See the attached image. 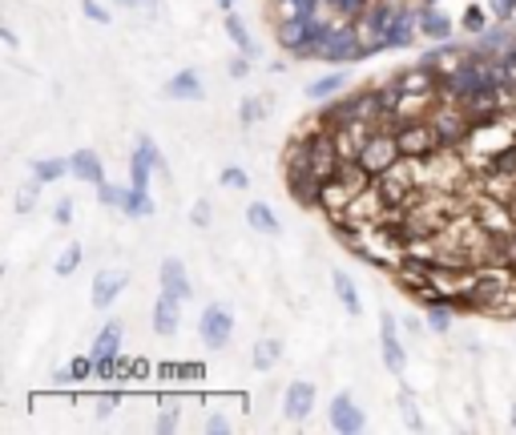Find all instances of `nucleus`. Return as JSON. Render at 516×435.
<instances>
[{
    "instance_id": "nucleus-40",
    "label": "nucleus",
    "mask_w": 516,
    "mask_h": 435,
    "mask_svg": "<svg viewBox=\"0 0 516 435\" xmlns=\"http://www.w3.org/2000/svg\"><path fill=\"white\" fill-rule=\"evenodd\" d=\"M117 403H122V395H114V392H109V395H101V399H97V407H101V411H114Z\"/></svg>"
},
{
    "instance_id": "nucleus-8",
    "label": "nucleus",
    "mask_w": 516,
    "mask_h": 435,
    "mask_svg": "<svg viewBox=\"0 0 516 435\" xmlns=\"http://www.w3.org/2000/svg\"><path fill=\"white\" fill-rule=\"evenodd\" d=\"M363 411H359V403L351 399V395H335L331 399V427L339 435H355V431H363Z\"/></svg>"
},
{
    "instance_id": "nucleus-4",
    "label": "nucleus",
    "mask_w": 516,
    "mask_h": 435,
    "mask_svg": "<svg viewBox=\"0 0 516 435\" xmlns=\"http://www.w3.org/2000/svg\"><path fill=\"white\" fill-rule=\"evenodd\" d=\"M416 33H420V4H403L400 0V9H395L392 25L384 33V49H408L416 41Z\"/></svg>"
},
{
    "instance_id": "nucleus-44",
    "label": "nucleus",
    "mask_w": 516,
    "mask_h": 435,
    "mask_svg": "<svg viewBox=\"0 0 516 435\" xmlns=\"http://www.w3.org/2000/svg\"><path fill=\"white\" fill-rule=\"evenodd\" d=\"M146 4H154V0H146Z\"/></svg>"
},
{
    "instance_id": "nucleus-26",
    "label": "nucleus",
    "mask_w": 516,
    "mask_h": 435,
    "mask_svg": "<svg viewBox=\"0 0 516 435\" xmlns=\"http://www.w3.org/2000/svg\"><path fill=\"white\" fill-rule=\"evenodd\" d=\"M81 258H85V250H81V246H65V254L53 262V270H57V274H61V279H69L73 270L81 266Z\"/></svg>"
},
{
    "instance_id": "nucleus-1",
    "label": "nucleus",
    "mask_w": 516,
    "mask_h": 435,
    "mask_svg": "<svg viewBox=\"0 0 516 435\" xmlns=\"http://www.w3.org/2000/svg\"><path fill=\"white\" fill-rule=\"evenodd\" d=\"M359 162L368 166L371 178H384L387 170L400 166V162H403V149H400V138H395L392 125H376V133L368 138V146H363Z\"/></svg>"
},
{
    "instance_id": "nucleus-34",
    "label": "nucleus",
    "mask_w": 516,
    "mask_h": 435,
    "mask_svg": "<svg viewBox=\"0 0 516 435\" xmlns=\"http://www.w3.org/2000/svg\"><path fill=\"white\" fill-rule=\"evenodd\" d=\"M190 222H194V226H198V230H206V226H210V202H206V198H198V202H194Z\"/></svg>"
},
{
    "instance_id": "nucleus-37",
    "label": "nucleus",
    "mask_w": 516,
    "mask_h": 435,
    "mask_svg": "<svg viewBox=\"0 0 516 435\" xmlns=\"http://www.w3.org/2000/svg\"><path fill=\"white\" fill-rule=\"evenodd\" d=\"M178 427V411H174V403L166 407V415H158V431H174Z\"/></svg>"
},
{
    "instance_id": "nucleus-39",
    "label": "nucleus",
    "mask_w": 516,
    "mask_h": 435,
    "mask_svg": "<svg viewBox=\"0 0 516 435\" xmlns=\"http://www.w3.org/2000/svg\"><path fill=\"white\" fill-rule=\"evenodd\" d=\"M250 73V61H246V52L238 57V61H230V77H246Z\"/></svg>"
},
{
    "instance_id": "nucleus-28",
    "label": "nucleus",
    "mask_w": 516,
    "mask_h": 435,
    "mask_svg": "<svg viewBox=\"0 0 516 435\" xmlns=\"http://www.w3.org/2000/svg\"><path fill=\"white\" fill-rule=\"evenodd\" d=\"M238 117H242V125L250 130L254 122H263V117H266V101H258V97H246L242 109H238Z\"/></svg>"
},
{
    "instance_id": "nucleus-41",
    "label": "nucleus",
    "mask_w": 516,
    "mask_h": 435,
    "mask_svg": "<svg viewBox=\"0 0 516 435\" xmlns=\"http://www.w3.org/2000/svg\"><path fill=\"white\" fill-rule=\"evenodd\" d=\"M114 4H122V9H141L146 0H114Z\"/></svg>"
},
{
    "instance_id": "nucleus-24",
    "label": "nucleus",
    "mask_w": 516,
    "mask_h": 435,
    "mask_svg": "<svg viewBox=\"0 0 516 435\" xmlns=\"http://www.w3.org/2000/svg\"><path fill=\"white\" fill-rule=\"evenodd\" d=\"M226 36H230V41L238 44V52H246V57H250V52H254V41H250V33H246L242 17H234V9L226 12Z\"/></svg>"
},
{
    "instance_id": "nucleus-43",
    "label": "nucleus",
    "mask_w": 516,
    "mask_h": 435,
    "mask_svg": "<svg viewBox=\"0 0 516 435\" xmlns=\"http://www.w3.org/2000/svg\"><path fill=\"white\" fill-rule=\"evenodd\" d=\"M218 9H222V12H230V9H234V0H218Z\"/></svg>"
},
{
    "instance_id": "nucleus-25",
    "label": "nucleus",
    "mask_w": 516,
    "mask_h": 435,
    "mask_svg": "<svg viewBox=\"0 0 516 435\" xmlns=\"http://www.w3.org/2000/svg\"><path fill=\"white\" fill-rule=\"evenodd\" d=\"M428 331L436 335L452 331V303H428Z\"/></svg>"
},
{
    "instance_id": "nucleus-23",
    "label": "nucleus",
    "mask_w": 516,
    "mask_h": 435,
    "mask_svg": "<svg viewBox=\"0 0 516 435\" xmlns=\"http://www.w3.org/2000/svg\"><path fill=\"white\" fill-rule=\"evenodd\" d=\"M279 359H282V343L279 339H263L258 347H254V367H258V371H271Z\"/></svg>"
},
{
    "instance_id": "nucleus-36",
    "label": "nucleus",
    "mask_w": 516,
    "mask_h": 435,
    "mask_svg": "<svg viewBox=\"0 0 516 435\" xmlns=\"http://www.w3.org/2000/svg\"><path fill=\"white\" fill-rule=\"evenodd\" d=\"M73 210H77V206H73V198L57 202V206H53V222H57V226H69V222H73Z\"/></svg>"
},
{
    "instance_id": "nucleus-15",
    "label": "nucleus",
    "mask_w": 516,
    "mask_h": 435,
    "mask_svg": "<svg viewBox=\"0 0 516 435\" xmlns=\"http://www.w3.org/2000/svg\"><path fill=\"white\" fill-rule=\"evenodd\" d=\"M331 290H335L339 306L351 314V319H359V314H363V298H359V290H355V282H351L347 270H331Z\"/></svg>"
},
{
    "instance_id": "nucleus-9",
    "label": "nucleus",
    "mask_w": 516,
    "mask_h": 435,
    "mask_svg": "<svg viewBox=\"0 0 516 435\" xmlns=\"http://www.w3.org/2000/svg\"><path fill=\"white\" fill-rule=\"evenodd\" d=\"M282 411L287 419H306L315 411V384H306V379H295V384L282 392Z\"/></svg>"
},
{
    "instance_id": "nucleus-42",
    "label": "nucleus",
    "mask_w": 516,
    "mask_h": 435,
    "mask_svg": "<svg viewBox=\"0 0 516 435\" xmlns=\"http://www.w3.org/2000/svg\"><path fill=\"white\" fill-rule=\"evenodd\" d=\"M420 9H440V0H416Z\"/></svg>"
},
{
    "instance_id": "nucleus-16",
    "label": "nucleus",
    "mask_w": 516,
    "mask_h": 435,
    "mask_svg": "<svg viewBox=\"0 0 516 435\" xmlns=\"http://www.w3.org/2000/svg\"><path fill=\"white\" fill-rule=\"evenodd\" d=\"M89 355H93V363H117V355H122V322H109L106 331L97 335Z\"/></svg>"
},
{
    "instance_id": "nucleus-10",
    "label": "nucleus",
    "mask_w": 516,
    "mask_h": 435,
    "mask_svg": "<svg viewBox=\"0 0 516 435\" xmlns=\"http://www.w3.org/2000/svg\"><path fill=\"white\" fill-rule=\"evenodd\" d=\"M178 327H182V298L162 290L158 303H154V331L170 339V335H178Z\"/></svg>"
},
{
    "instance_id": "nucleus-11",
    "label": "nucleus",
    "mask_w": 516,
    "mask_h": 435,
    "mask_svg": "<svg viewBox=\"0 0 516 435\" xmlns=\"http://www.w3.org/2000/svg\"><path fill=\"white\" fill-rule=\"evenodd\" d=\"M125 287H130V274H125V270H106V274H97V282H93V306H97V311H109Z\"/></svg>"
},
{
    "instance_id": "nucleus-22",
    "label": "nucleus",
    "mask_w": 516,
    "mask_h": 435,
    "mask_svg": "<svg viewBox=\"0 0 516 435\" xmlns=\"http://www.w3.org/2000/svg\"><path fill=\"white\" fill-rule=\"evenodd\" d=\"M149 174H154V162L146 157V149H133L130 154V182L138 190H149Z\"/></svg>"
},
{
    "instance_id": "nucleus-20",
    "label": "nucleus",
    "mask_w": 516,
    "mask_h": 435,
    "mask_svg": "<svg viewBox=\"0 0 516 435\" xmlns=\"http://www.w3.org/2000/svg\"><path fill=\"white\" fill-rule=\"evenodd\" d=\"M122 210H125V214H130V218H149V214H154V198H149V190H138V186H125Z\"/></svg>"
},
{
    "instance_id": "nucleus-5",
    "label": "nucleus",
    "mask_w": 516,
    "mask_h": 435,
    "mask_svg": "<svg viewBox=\"0 0 516 435\" xmlns=\"http://www.w3.org/2000/svg\"><path fill=\"white\" fill-rule=\"evenodd\" d=\"M379 339H384V363L392 375H403L408 371V351H403L400 343V322H395V314H379Z\"/></svg>"
},
{
    "instance_id": "nucleus-27",
    "label": "nucleus",
    "mask_w": 516,
    "mask_h": 435,
    "mask_svg": "<svg viewBox=\"0 0 516 435\" xmlns=\"http://www.w3.org/2000/svg\"><path fill=\"white\" fill-rule=\"evenodd\" d=\"M460 25L468 28V33H484L492 20H488V12H484L480 4H468V9H464V17H460Z\"/></svg>"
},
{
    "instance_id": "nucleus-19",
    "label": "nucleus",
    "mask_w": 516,
    "mask_h": 435,
    "mask_svg": "<svg viewBox=\"0 0 516 435\" xmlns=\"http://www.w3.org/2000/svg\"><path fill=\"white\" fill-rule=\"evenodd\" d=\"M420 33L428 41H452V17L440 9H420Z\"/></svg>"
},
{
    "instance_id": "nucleus-3",
    "label": "nucleus",
    "mask_w": 516,
    "mask_h": 435,
    "mask_svg": "<svg viewBox=\"0 0 516 435\" xmlns=\"http://www.w3.org/2000/svg\"><path fill=\"white\" fill-rule=\"evenodd\" d=\"M198 335L210 351H226V343L234 339V314H230V306H222V303L206 306L198 319Z\"/></svg>"
},
{
    "instance_id": "nucleus-14",
    "label": "nucleus",
    "mask_w": 516,
    "mask_h": 435,
    "mask_svg": "<svg viewBox=\"0 0 516 435\" xmlns=\"http://www.w3.org/2000/svg\"><path fill=\"white\" fill-rule=\"evenodd\" d=\"M69 166H73V178L85 186H101L106 182V170H101V157L93 154V149H77V154L69 157Z\"/></svg>"
},
{
    "instance_id": "nucleus-30",
    "label": "nucleus",
    "mask_w": 516,
    "mask_h": 435,
    "mask_svg": "<svg viewBox=\"0 0 516 435\" xmlns=\"http://www.w3.org/2000/svg\"><path fill=\"white\" fill-rule=\"evenodd\" d=\"M138 149H146V157L154 162V170H158L162 178H170V166H166V157H162V149L154 146V138H138Z\"/></svg>"
},
{
    "instance_id": "nucleus-12",
    "label": "nucleus",
    "mask_w": 516,
    "mask_h": 435,
    "mask_svg": "<svg viewBox=\"0 0 516 435\" xmlns=\"http://www.w3.org/2000/svg\"><path fill=\"white\" fill-rule=\"evenodd\" d=\"M158 282H162V290H170L174 298H190L194 295V282L186 279V266H182V258H162V270H158Z\"/></svg>"
},
{
    "instance_id": "nucleus-6",
    "label": "nucleus",
    "mask_w": 516,
    "mask_h": 435,
    "mask_svg": "<svg viewBox=\"0 0 516 435\" xmlns=\"http://www.w3.org/2000/svg\"><path fill=\"white\" fill-rule=\"evenodd\" d=\"M166 101H206V89H202V73L198 69H182L162 85Z\"/></svg>"
},
{
    "instance_id": "nucleus-18",
    "label": "nucleus",
    "mask_w": 516,
    "mask_h": 435,
    "mask_svg": "<svg viewBox=\"0 0 516 435\" xmlns=\"http://www.w3.org/2000/svg\"><path fill=\"white\" fill-rule=\"evenodd\" d=\"M343 89H347V73L335 69V73H327V77L311 81V85H306V97H311L315 105H323V101H331V97H339Z\"/></svg>"
},
{
    "instance_id": "nucleus-32",
    "label": "nucleus",
    "mask_w": 516,
    "mask_h": 435,
    "mask_svg": "<svg viewBox=\"0 0 516 435\" xmlns=\"http://www.w3.org/2000/svg\"><path fill=\"white\" fill-rule=\"evenodd\" d=\"M222 186H226V190H246V186H250V174H246L242 166H226L222 170Z\"/></svg>"
},
{
    "instance_id": "nucleus-7",
    "label": "nucleus",
    "mask_w": 516,
    "mask_h": 435,
    "mask_svg": "<svg viewBox=\"0 0 516 435\" xmlns=\"http://www.w3.org/2000/svg\"><path fill=\"white\" fill-rule=\"evenodd\" d=\"M355 97H359V89L355 93H339V97H331V101H323V109H319L315 122L323 125V130H339V125H347V122H359Z\"/></svg>"
},
{
    "instance_id": "nucleus-2",
    "label": "nucleus",
    "mask_w": 516,
    "mask_h": 435,
    "mask_svg": "<svg viewBox=\"0 0 516 435\" xmlns=\"http://www.w3.org/2000/svg\"><path fill=\"white\" fill-rule=\"evenodd\" d=\"M368 57V44H363V33H359L355 20L339 17L331 28V36H327L323 44V61L331 65H351V61H363Z\"/></svg>"
},
{
    "instance_id": "nucleus-31",
    "label": "nucleus",
    "mask_w": 516,
    "mask_h": 435,
    "mask_svg": "<svg viewBox=\"0 0 516 435\" xmlns=\"http://www.w3.org/2000/svg\"><path fill=\"white\" fill-rule=\"evenodd\" d=\"M41 186H44V182H41V178H33V182H28V186H25V190H20V194H17V210H20V214H28V210H33V206H36V198H41Z\"/></svg>"
},
{
    "instance_id": "nucleus-29",
    "label": "nucleus",
    "mask_w": 516,
    "mask_h": 435,
    "mask_svg": "<svg viewBox=\"0 0 516 435\" xmlns=\"http://www.w3.org/2000/svg\"><path fill=\"white\" fill-rule=\"evenodd\" d=\"M122 198H125V186H114V182H101L97 186V202L109 210H122Z\"/></svg>"
},
{
    "instance_id": "nucleus-38",
    "label": "nucleus",
    "mask_w": 516,
    "mask_h": 435,
    "mask_svg": "<svg viewBox=\"0 0 516 435\" xmlns=\"http://www.w3.org/2000/svg\"><path fill=\"white\" fill-rule=\"evenodd\" d=\"M206 431H214V435L230 431V419H222V415H210V419H206Z\"/></svg>"
},
{
    "instance_id": "nucleus-21",
    "label": "nucleus",
    "mask_w": 516,
    "mask_h": 435,
    "mask_svg": "<svg viewBox=\"0 0 516 435\" xmlns=\"http://www.w3.org/2000/svg\"><path fill=\"white\" fill-rule=\"evenodd\" d=\"M65 174H73V166L65 162V157H44V162H33V178H41L44 186L61 182Z\"/></svg>"
},
{
    "instance_id": "nucleus-17",
    "label": "nucleus",
    "mask_w": 516,
    "mask_h": 435,
    "mask_svg": "<svg viewBox=\"0 0 516 435\" xmlns=\"http://www.w3.org/2000/svg\"><path fill=\"white\" fill-rule=\"evenodd\" d=\"M246 222H250V230H258V234H266V238L282 234V222L274 218V210L266 206V202H250V206H246Z\"/></svg>"
},
{
    "instance_id": "nucleus-35",
    "label": "nucleus",
    "mask_w": 516,
    "mask_h": 435,
    "mask_svg": "<svg viewBox=\"0 0 516 435\" xmlns=\"http://www.w3.org/2000/svg\"><path fill=\"white\" fill-rule=\"evenodd\" d=\"M69 371H73V379H89V375H97V363H93V355H81V359H73V363H69Z\"/></svg>"
},
{
    "instance_id": "nucleus-33",
    "label": "nucleus",
    "mask_w": 516,
    "mask_h": 435,
    "mask_svg": "<svg viewBox=\"0 0 516 435\" xmlns=\"http://www.w3.org/2000/svg\"><path fill=\"white\" fill-rule=\"evenodd\" d=\"M81 12H85L93 25H109V9L106 4H97V0H81Z\"/></svg>"
},
{
    "instance_id": "nucleus-13",
    "label": "nucleus",
    "mask_w": 516,
    "mask_h": 435,
    "mask_svg": "<svg viewBox=\"0 0 516 435\" xmlns=\"http://www.w3.org/2000/svg\"><path fill=\"white\" fill-rule=\"evenodd\" d=\"M355 202V190H351L343 178H331V182H323V194H319V210L323 214H347V206Z\"/></svg>"
}]
</instances>
